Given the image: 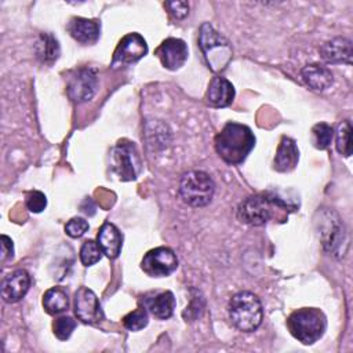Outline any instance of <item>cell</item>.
<instances>
[{"label": "cell", "mask_w": 353, "mask_h": 353, "mask_svg": "<svg viewBox=\"0 0 353 353\" xmlns=\"http://www.w3.org/2000/svg\"><path fill=\"white\" fill-rule=\"evenodd\" d=\"M30 287V276L25 269H17L1 281V296L8 303L21 301Z\"/></svg>", "instance_id": "obj_14"}, {"label": "cell", "mask_w": 353, "mask_h": 353, "mask_svg": "<svg viewBox=\"0 0 353 353\" xmlns=\"http://www.w3.org/2000/svg\"><path fill=\"white\" fill-rule=\"evenodd\" d=\"M98 88V76L92 68L76 70L68 83V95L72 101L81 103L90 101Z\"/></svg>", "instance_id": "obj_10"}, {"label": "cell", "mask_w": 353, "mask_h": 353, "mask_svg": "<svg viewBox=\"0 0 353 353\" xmlns=\"http://www.w3.org/2000/svg\"><path fill=\"white\" fill-rule=\"evenodd\" d=\"M47 205L46 194L40 190H32L26 194V207L32 212H41Z\"/></svg>", "instance_id": "obj_30"}, {"label": "cell", "mask_w": 353, "mask_h": 353, "mask_svg": "<svg viewBox=\"0 0 353 353\" xmlns=\"http://www.w3.org/2000/svg\"><path fill=\"white\" fill-rule=\"evenodd\" d=\"M141 268L150 277H165L176 270L178 258L171 248L157 247L143 255Z\"/></svg>", "instance_id": "obj_9"}, {"label": "cell", "mask_w": 353, "mask_h": 353, "mask_svg": "<svg viewBox=\"0 0 353 353\" xmlns=\"http://www.w3.org/2000/svg\"><path fill=\"white\" fill-rule=\"evenodd\" d=\"M43 307L48 314H59L69 307V298L63 288L52 287L43 295Z\"/></svg>", "instance_id": "obj_22"}, {"label": "cell", "mask_w": 353, "mask_h": 353, "mask_svg": "<svg viewBox=\"0 0 353 353\" xmlns=\"http://www.w3.org/2000/svg\"><path fill=\"white\" fill-rule=\"evenodd\" d=\"M215 192L212 178L200 170L185 172L179 182V196L190 207L200 208L211 203Z\"/></svg>", "instance_id": "obj_5"}, {"label": "cell", "mask_w": 353, "mask_h": 353, "mask_svg": "<svg viewBox=\"0 0 353 353\" xmlns=\"http://www.w3.org/2000/svg\"><path fill=\"white\" fill-rule=\"evenodd\" d=\"M88 228H90L88 222L84 218L74 216V218H72L70 221L66 222L65 232H66L68 236H70L73 239H77V237H81L88 230Z\"/></svg>", "instance_id": "obj_29"}, {"label": "cell", "mask_w": 353, "mask_h": 353, "mask_svg": "<svg viewBox=\"0 0 353 353\" xmlns=\"http://www.w3.org/2000/svg\"><path fill=\"white\" fill-rule=\"evenodd\" d=\"M228 313L232 324L243 332L255 331L263 319V309L259 298L250 291L234 294L228 305Z\"/></svg>", "instance_id": "obj_2"}, {"label": "cell", "mask_w": 353, "mask_h": 353, "mask_svg": "<svg viewBox=\"0 0 353 353\" xmlns=\"http://www.w3.org/2000/svg\"><path fill=\"white\" fill-rule=\"evenodd\" d=\"M299 160V150L292 138L283 137L274 157V170L279 172L292 171Z\"/></svg>", "instance_id": "obj_21"}, {"label": "cell", "mask_w": 353, "mask_h": 353, "mask_svg": "<svg viewBox=\"0 0 353 353\" xmlns=\"http://www.w3.org/2000/svg\"><path fill=\"white\" fill-rule=\"evenodd\" d=\"M320 219L316 221L319 225L321 243L328 252L341 255L342 244H346V232L343 222L332 210H321L317 211Z\"/></svg>", "instance_id": "obj_8"}, {"label": "cell", "mask_w": 353, "mask_h": 353, "mask_svg": "<svg viewBox=\"0 0 353 353\" xmlns=\"http://www.w3.org/2000/svg\"><path fill=\"white\" fill-rule=\"evenodd\" d=\"M148 321H149V316H148V309L145 306H141L123 317V324L130 331H139L145 328L148 325Z\"/></svg>", "instance_id": "obj_26"}, {"label": "cell", "mask_w": 353, "mask_h": 353, "mask_svg": "<svg viewBox=\"0 0 353 353\" xmlns=\"http://www.w3.org/2000/svg\"><path fill=\"white\" fill-rule=\"evenodd\" d=\"M61 52L58 40L51 33H41L36 41V55L44 63H52Z\"/></svg>", "instance_id": "obj_23"}, {"label": "cell", "mask_w": 353, "mask_h": 353, "mask_svg": "<svg viewBox=\"0 0 353 353\" xmlns=\"http://www.w3.org/2000/svg\"><path fill=\"white\" fill-rule=\"evenodd\" d=\"M165 7L168 12L175 18V19H183L189 14V3L188 1H181V0H174V1H167Z\"/></svg>", "instance_id": "obj_31"}, {"label": "cell", "mask_w": 353, "mask_h": 353, "mask_svg": "<svg viewBox=\"0 0 353 353\" xmlns=\"http://www.w3.org/2000/svg\"><path fill=\"white\" fill-rule=\"evenodd\" d=\"M156 55L165 69L176 70L188 59V46L182 39L168 37L156 48Z\"/></svg>", "instance_id": "obj_13"}, {"label": "cell", "mask_w": 353, "mask_h": 353, "mask_svg": "<svg viewBox=\"0 0 353 353\" xmlns=\"http://www.w3.org/2000/svg\"><path fill=\"white\" fill-rule=\"evenodd\" d=\"M291 335L303 345L317 342L327 328L324 313L316 307H302L292 312L287 320Z\"/></svg>", "instance_id": "obj_4"}, {"label": "cell", "mask_w": 353, "mask_h": 353, "mask_svg": "<svg viewBox=\"0 0 353 353\" xmlns=\"http://www.w3.org/2000/svg\"><path fill=\"white\" fill-rule=\"evenodd\" d=\"M70 36L81 44H94L101 34V23L97 19L73 17L68 23Z\"/></svg>", "instance_id": "obj_15"}, {"label": "cell", "mask_w": 353, "mask_h": 353, "mask_svg": "<svg viewBox=\"0 0 353 353\" xmlns=\"http://www.w3.org/2000/svg\"><path fill=\"white\" fill-rule=\"evenodd\" d=\"M74 314L85 324H95L103 320L102 306L92 290L80 287L74 292Z\"/></svg>", "instance_id": "obj_12"}, {"label": "cell", "mask_w": 353, "mask_h": 353, "mask_svg": "<svg viewBox=\"0 0 353 353\" xmlns=\"http://www.w3.org/2000/svg\"><path fill=\"white\" fill-rule=\"evenodd\" d=\"M74 328H76V321L69 316H61L52 324L54 335L61 341L69 339Z\"/></svg>", "instance_id": "obj_28"}, {"label": "cell", "mask_w": 353, "mask_h": 353, "mask_svg": "<svg viewBox=\"0 0 353 353\" xmlns=\"http://www.w3.org/2000/svg\"><path fill=\"white\" fill-rule=\"evenodd\" d=\"M352 124L349 120H343L338 124L335 131V145L336 150L345 156L349 157L352 154Z\"/></svg>", "instance_id": "obj_24"}, {"label": "cell", "mask_w": 353, "mask_h": 353, "mask_svg": "<svg viewBox=\"0 0 353 353\" xmlns=\"http://www.w3.org/2000/svg\"><path fill=\"white\" fill-rule=\"evenodd\" d=\"M143 306L160 320L170 319L175 309V298L171 291L149 294L142 299Z\"/></svg>", "instance_id": "obj_19"}, {"label": "cell", "mask_w": 353, "mask_h": 353, "mask_svg": "<svg viewBox=\"0 0 353 353\" xmlns=\"http://www.w3.org/2000/svg\"><path fill=\"white\" fill-rule=\"evenodd\" d=\"M97 243H98L99 248L102 250V252L108 258L114 259L119 256V254L121 251L123 234L120 233V230L117 229L116 225H113L110 222H105L99 228V232L97 236Z\"/></svg>", "instance_id": "obj_18"}, {"label": "cell", "mask_w": 353, "mask_h": 353, "mask_svg": "<svg viewBox=\"0 0 353 353\" xmlns=\"http://www.w3.org/2000/svg\"><path fill=\"white\" fill-rule=\"evenodd\" d=\"M110 165L121 181H134L141 172L142 161L135 145L130 141H120L110 152Z\"/></svg>", "instance_id": "obj_7"}, {"label": "cell", "mask_w": 353, "mask_h": 353, "mask_svg": "<svg viewBox=\"0 0 353 353\" xmlns=\"http://www.w3.org/2000/svg\"><path fill=\"white\" fill-rule=\"evenodd\" d=\"M80 261L81 263L88 268V266H92L95 265L101 256H102V250L99 248L98 243H95L94 240H85L81 247H80Z\"/></svg>", "instance_id": "obj_27"}, {"label": "cell", "mask_w": 353, "mask_h": 353, "mask_svg": "<svg viewBox=\"0 0 353 353\" xmlns=\"http://www.w3.org/2000/svg\"><path fill=\"white\" fill-rule=\"evenodd\" d=\"M301 77L305 84L314 91H324L331 87L334 81L332 72L323 65L310 63L301 69Z\"/></svg>", "instance_id": "obj_20"}, {"label": "cell", "mask_w": 353, "mask_h": 353, "mask_svg": "<svg viewBox=\"0 0 353 353\" xmlns=\"http://www.w3.org/2000/svg\"><path fill=\"white\" fill-rule=\"evenodd\" d=\"M255 146V135L251 128L229 121L215 137V150L228 164L236 165L243 163Z\"/></svg>", "instance_id": "obj_1"}, {"label": "cell", "mask_w": 353, "mask_h": 353, "mask_svg": "<svg viewBox=\"0 0 353 353\" xmlns=\"http://www.w3.org/2000/svg\"><path fill=\"white\" fill-rule=\"evenodd\" d=\"M334 137V128L327 123H317L312 128V139L314 148L324 150L331 145Z\"/></svg>", "instance_id": "obj_25"}, {"label": "cell", "mask_w": 353, "mask_h": 353, "mask_svg": "<svg viewBox=\"0 0 353 353\" xmlns=\"http://www.w3.org/2000/svg\"><path fill=\"white\" fill-rule=\"evenodd\" d=\"M1 261L6 262L7 259H11L14 256V244H12V240L6 236V234H1Z\"/></svg>", "instance_id": "obj_32"}, {"label": "cell", "mask_w": 353, "mask_h": 353, "mask_svg": "<svg viewBox=\"0 0 353 353\" xmlns=\"http://www.w3.org/2000/svg\"><path fill=\"white\" fill-rule=\"evenodd\" d=\"M199 47L214 73L223 72L232 59L230 43L208 22L199 29Z\"/></svg>", "instance_id": "obj_3"}, {"label": "cell", "mask_w": 353, "mask_h": 353, "mask_svg": "<svg viewBox=\"0 0 353 353\" xmlns=\"http://www.w3.org/2000/svg\"><path fill=\"white\" fill-rule=\"evenodd\" d=\"M234 99V87L225 77H214L207 88L205 101L212 108H226Z\"/></svg>", "instance_id": "obj_17"}, {"label": "cell", "mask_w": 353, "mask_h": 353, "mask_svg": "<svg viewBox=\"0 0 353 353\" xmlns=\"http://www.w3.org/2000/svg\"><path fill=\"white\" fill-rule=\"evenodd\" d=\"M273 207L287 208L290 205L273 193L252 194L240 203L237 218L245 225L262 226L270 219Z\"/></svg>", "instance_id": "obj_6"}, {"label": "cell", "mask_w": 353, "mask_h": 353, "mask_svg": "<svg viewBox=\"0 0 353 353\" xmlns=\"http://www.w3.org/2000/svg\"><path fill=\"white\" fill-rule=\"evenodd\" d=\"M323 59L328 63H352V41L345 37H334L320 47Z\"/></svg>", "instance_id": "obj_16"}, {"label": "cell", "mask_w": 353, "mask_h": 353, "mask_svg": "<svg viewBox=\"0 0 353 353\" xmlns=\"http://www.w3.org/2000/svg\"><path fill=\"white\" fill-rule=\"evenodd\" d=\"M148 54V44L145 39L139 33H128L125 34L117 44L114 52H113V59H112V66L117 68L121 65H130L141 58H143Z\"/></svg>", "instance_id": "obj_11"}]
</instances>
